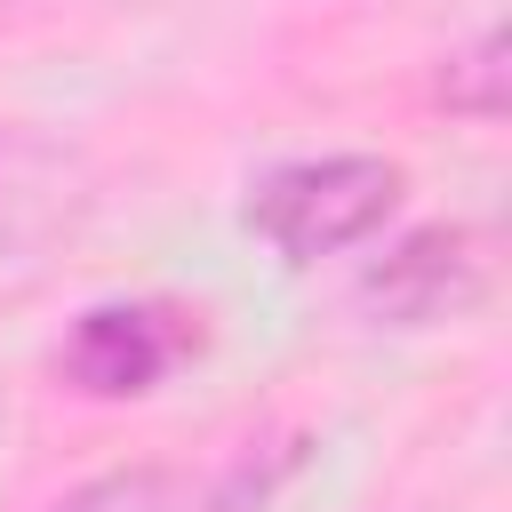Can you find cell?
<instances>
[{
    "instance_id": "obj_1",
    "label": "cell",
    "mask_w": 512,
    "mask_h": 512,
    "mask_svg": "<svg viewBox=\"0 0 512 512\" xmlns=\"http://www.w3.org/2000/svg\"><path fill=\"white\" fill-rule=\"evenodd\" d=\"M408 176L400 160L376 152H328V160H288L248 192V232L280 256V264H320L360 248L368 232H384V216L400 208Z\"/></svg>"
},
{
    "instance_id": "obj_2",
    "label": "cell",
    "mask_w": 512,
    "mask_h": 512,
    "mask_svg": "<svg viewBox=\"0 0 512 512\" xmlns=\"http://www.w3.org/2000/svg\"><path fill=\"white\" fill-rule=\"evenodd\" d=\"M192 344H200V328L176 304H88L72 320V336L56 344V376L88 400H136Z\"/></svg>"
},
{
    "instance_id": "obj_3",
    "label": "cell",
    "mask_w": 512,
    "mask_h": 512,
    "mask_svg": "<svg viewBox=\"0 0 512 512\" xmlns=\"http://www.w3.org/2000/svg\"><path fill=\"white\" fill-rule=\"evenodd\" d=\"M472 296H480V240L464 224H416L352 288V304L376 328H432V320H456Z\"/></svg>"
},
{
    "instance_id": "obj_4",
    "label": "cell",
    "mask_w": 512,
    "mask_h": 512,
    "mask_svg": "<svg viewBox=\"0 0 512 512\" xmlns=\"http://www.w3.org/2000/svg\"><path fill=\"white\" fill-rule=\"evenodd\" d=\"M440 104L464 120H504L512 104V24H488L472 48H456L440 64Z\"/></svg>"
},
{
    "instance_id": "obj_5",
    "label": "cell",
    "mask_w": 512,
    "mask_h": 512,
    "mask_svg": "<svg viewBox=\"0 0 512 512\" xmlns=\"http://www.w3.org/2000/svg\"><path fill=\"white\" fill-rule=\"evenodd\" d=\"M56 512H200V496L168 464H112V472L80 480L72 496H56Z\"/></svg>"
}]
</instances>
